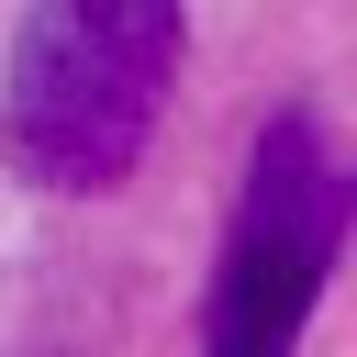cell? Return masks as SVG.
Returning a JSON list of instances; mask_svg holds the SVG:
<instances>
[{
  "label": "cell",
  "mask_w": 357,
  "mask_h": 357,
  "mask_svg": "<svg viewBox=\"0 0 357 357\" xmlns=\"http://www.w3.org/2000/svg\"><path fill=\"white\" fill-rule=\"evenodd\" d=\"M178 0H22L0 67V145L33 190L100 201L145 167V134L178 89Z\"/></svg>",
  "instance_id": "6da1fadb"
},
{
  "label": "cell",
  "mask_w": 357,
  "mask_h": 357,
  "mask_svg": "<svg viewBox=\"0 0 357 357\" xmlns=\"http://www.w3.org/2000/svg\"><path fill=\"white\" fill-rule=\"evenodd\" d=\"M357 234V178L335 167L312 112H279L245 156V201L212 268V312H201V357H290L335 257Z\"/></svg>",
  "instance_id": "7a4b0ae2"
}]
</instances>
